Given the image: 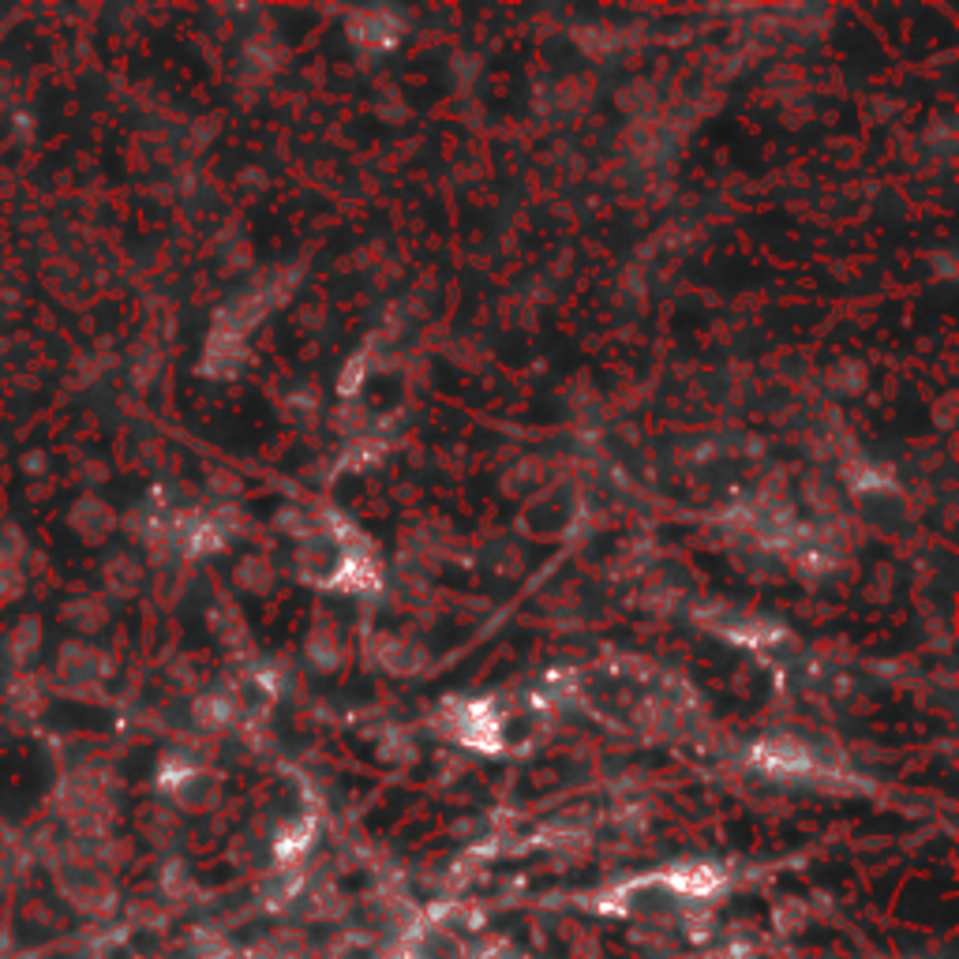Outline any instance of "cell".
I'll return each instance as SVG.
<instances>
[{
	"instance_id": "6da1fadb",
	"label": "cell",
	"mask_w": 959,
	"mask_h": 959,
	"mask_svg": "<svg viewBox=\"0 0 959 959\" xmlns=\"http://www.w3.org/2000/svg\"><path fill=\"white\" fill-rule=\"evenodd\" d=\"M308 660L319 667V671H334V667L341 664V641L338 634H334V626H319V630L311 634Z\"/></svg>"
},
{
	"instance_id": "7a4b0ae2",
	"label": "cell",
	"mask_w": 959,
	"mask_h": 959,
	"mask_svg": "<svg viewBox=\"0 0 959 959\" xmlns=\"http://www.w3.org/2000/svg\"><path fill=\"white\" fill-rule=\"evenodd\" d=\"M270 581H274V574H270V562L266 559H248L244 562V585L255 592H266L270 589Z\"/></svg>"
}]
</instances>
